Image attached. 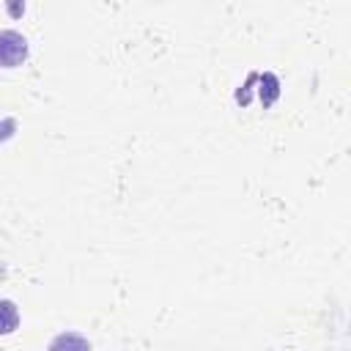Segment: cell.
<instances>
[{"instance_id":"cell-3","label":"cell","mask_w":351,"mask_h":351,"mask_svg":"<svg viewBox=\"0 0 351 351\" xmlns=\"http://www.w3.org/2000/svg\"><path fill=\"white\" fill-rule=\"evenodd\" d=\"M258 85H261L258 88V99H261L263 107H271L282 93V85H280L277 74H271V71H261L258 74Z\"/></svg>"},{"instance_id":"cell-2","label":"cell","mask_w":351,"mask_h":351,"mask_svg":"<svg viewBox=\"0 0 351 351\" xmlns=\"http://www.w3.org/2000/svg\"><path fill=\"white\" fill-rule=\"evenodd\" d=\"M47 351H93V346H90V340H88L82 332L66 329V332H58V335L49 340Z\"/></svg>"},{"instance_id":"cell-1","label":"cell","mask_w":351,"mask_h":351,"mask_svg":"<svg viewBox=\"0 0 351 351\" xmlns=\"http://www.w3.org/2000/svg\"><path fill=\"white\" fill-rule=\"evenodd\" d=\"M0 58H3V63H5L8 69L16 66L19 60H25V58H27V38H25L22 33L5 27V30L0 33Z\"/></svg>"},{"instance_id":"cell-4","label":"cell","mask_w":351,"mask_h":351,"mask_svg":"<svg viewBox=\"0 0 351 351\" xmlns=\"http://www.w3.org/2000/svg\"><path fill=\"white\" fill-rule=\"evenodd\" d=\"M3 307H5V313H8V321H5V332H14V302H11V299H5V302H3Z\"/></svg>"}]
</instances>
